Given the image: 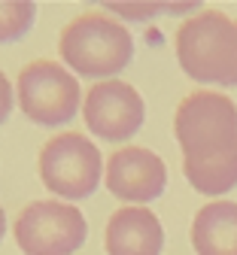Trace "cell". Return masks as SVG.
Returning <instances> with one entry per match:
<instances>
[{"instance_id": "cell-12", "label": "cell", "mask_w": 237, "mask_h": 255, "mask_svg": "<svg viewBox=\"0 0 237 255\" xmlns=\"http://www.w3.org/2000/svg\"><path fill=\"white\" fill-rule=\"evenodd\" d=\"M107 9L113 12H122L125 18H149L152 12H192L195 3H177V6H155V3H107Z\"/></svg>"}, {"instance_id": "cell-8", "label": "cell", "mask_w": 237, "mask_h": 255, "mask_svg": "<svg viewBox=\"0 0 237 255\" xmlns=\"http://www.w3.org/2000/svg\"><path fill=\"white\" fill-rule=\"evenodd\" d=\"M164 185H167L164 161L143 146H125L107 158V188L119 201L149 204L161 198Z\"/></svg>"}, {"instance_id": "cell-11", "label": "cell", "mask_w": 237, "mask_h": 255, "mask_svg": "<svg viewBox=\"0 0 237 255\" xmlns=\"http://www.w3.org/2000/svg\"><path fill=\"white\" fill-rule=\"evenodd\" d=\"M37 6L30 0H0V43H15L33 27Z\"/></svg>"}, {"instance_id": "cell-9", "label": "cell", "mask_w": 237, "mask_h": 255, "mask_svg": "<svg viewBox=\"0 0 237 255\" xmlns=\"http://www.w3.org/2000/svg\"><path fill=\"white\" fill-rule=\"evenodd\" d=\"M164 228L152 210L122 207L107 222V255H161Z\"/></svg>"}, {"instance_id": "cell-6", "label": "cell", "mask_w": 237, "mask_h": 255, "mask_svg": "<svg viewBox=\"0 0 237 255\" xmlns=\"http://www.w3.org/2000/svg\"><path fill=\"white\" fill-rule=\"evenodd\" d=\"M85 237V216L61 201H33L15 219V243L24 255H73Z\"/></svg>"}, {"instance_id": "cell-14", "label": "cell", "mask_w": 237, "mask_h": 255, "mask_svg": "<svg viewBox=\"0 0 237 255\" xmlns=\"http://www.w3.org/2000/svg\"><path fill=\"white\" fill-rule=\"evenodd\" d=\"M3 234H6V213L0 207V240H3Z\"/></svg>"}, {"instance_id": "cell-5", "label": "cell", "mask_w": 237, "mask_h": 255, "mask_svg": "<svg viewBox=\"0 0 237 255\" xmlns=\"http://www.w3.org/2000/svg\"><path fill=\"white\" fill-rule=\"evenodd\" d=\"M18 104L21 113L43 128L70 122L82 104L76 76L55 61H30L18 73Z\"/></svg>"}, {"instance_id": "cell-2", "label": "cell", "mask_w": 237, "mask_h": 255, "mask_svg": "<svg viewBox=\"0 0 237 255\" xmlns=\"http://www.w3.org/2000/svg\"><path fill=\"white\" fill-rule=\"evenodd\" d=\"M177 61L201 85L237 88V18L198 12L177 30Z\"/></svg>"}, {"instance_id": "cell-13", "label": "cell", "mask_w": 237, "mask_h": 255, "mask_svg": "<svg viewBox=\"0 0 237 255\" xmlns=\"http://www.w3.org/2000/svg\"><path fill=\"white\" fill-rule=\"evenodd\" d=\"M12 104H15V98H12V85H9V79L3 76V70H0V125L9 119Z\"/></svg>"}, {"instance_id": "cell-1", "label": "cell", "mask_w": 237, "mask_h": 255, "mask_svg": "<svg viewBox=\"0 0 237 255\" xmlns=\"http://www.w3.org/2000/svg\"><path fill=\"white\" fill-rule=\"evenodd\" d=\"M174 134L183 173L201 195H225L237 185V107L219 91H192L177 107Z\"/></svg>"}, {"instance_id": "cell-7", "label": "cell", "mask_w": 237, "mask_h": 255, "mask_svg": "<svg viewBox=\"0 0 237 255\" xmlns=\"http://www.w3.org/2000/svg\"><path fill=\"white\" fill-rule=\"evenodd\" d=\"M82 116H85V125L91 134H97L100 140H110V143H122L140 131L146 107L134 85L122 79H107V82H97L88 88Z\"/></svg>"}, {"instance_id": "cell-3", "label": "cell", "mask_w": 237, "mask_h": 255, "mask_svg": "<svg viewBox=\"0 0 237 255\" xmlns=\"http://www.w3.org/2000/svg\"><path fill=\"white\" fill-rule=\"evenodd\" d=\"M58 52H61V61L79 76L107 82L110 76H116L131 64L134 40L122 21L110 15L85 12V15H76L61 30Z\"/></svg>"}, {"instance_id": "cell-10", "label": "cell", "mask_w": 237, "mask_h": 255, "mask_svg": "<svg viewBox=\"0 0 237 255\" xmlns=\"http://www.w3.org/2000/svg\"><path fill=\"white\" fill-rule=\"evenodd\" d=\"M192 246L198 255H237V204L213 201L192 222Z\"/></svg>"}, {"instance_id": "cell-4", "label": "cell", "mask_w": 237, "mask_h": 255, "mask_svg": "<svg viewBox=\"0 0 237 255\" xmlns=\"http://www.w3.org/2000/svg\"><path fill=\"white\" fill-rule=\"evenodd\" d=\"M104 158L100 149L82 134H58L40 149V176L43 185L67 201H82L100 185Z\"/></svg>"}]
</instances>
